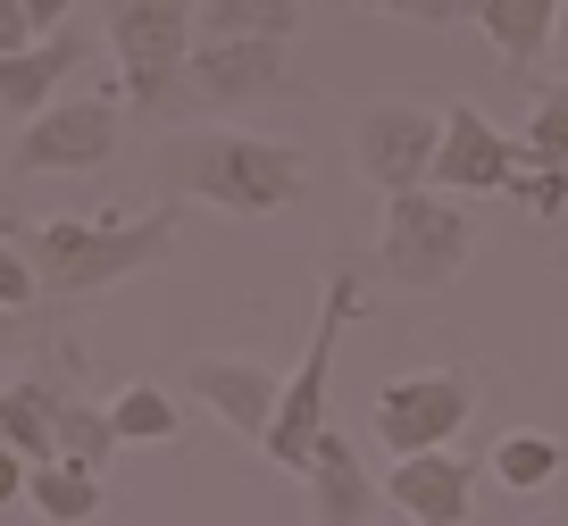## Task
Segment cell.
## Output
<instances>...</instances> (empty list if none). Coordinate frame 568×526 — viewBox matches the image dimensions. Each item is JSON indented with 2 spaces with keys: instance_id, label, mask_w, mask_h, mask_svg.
<instances>
[{
  "instance_id": "20",
  "label": "cell",
  "mask_w": 568,
  "mask_h": 526,
  "mask_svg": "<svg viewBox=\"0 0 568 526\" xmlns=\"http://www.w3.org/2000/svg\"><path fill=\"white\" fill-rule=\"evenodd\" d=\"M485 468H494V485H510V493H544L551 476H560V443L551 435H501Z\"/></svg>"
},
{
  "instance_id": "17",
  "label": "cell",
  "mask_w": 568,
  "mask_h": 526,
  "mask_svg": "<svg viewBox=\"0 0 568 526\" xmlns=\"http://www.w3.org/2000/svg\"><path fill=\"white\" fill-rule=\"evenodd\" d=\"M26 502L51 526H84V518H101V476L75 468V459H42V468L26 476Z\"/></svg>"
},
{
  "instance_id": "22",
  "label": "cell",
  "mask_w": 568,
  "mask_h": 526,
  "mask_svg": "<svg viewBox=\"0 0 568 526\" xmlns=\"http://www.w3.org/2000/svg\"><path fill=\"white\" fill-rule=\"evenodd\" d=\"M527 168H560L568 175V75L560 84H544V101H535V118H527Z\"/></svg>"
},
{
  "instance_id": "11",
  "label": "cell",
  "mask_w": 568,
  "mask_h": 526,
  "mask_svg": "<svg viewBox=\"0 0 568 526\" xmlns=\"http://www.w3.org/2000/svg\"><path fill=\"white\" fill-rule=\"evenodd\" d=\"M184 385L243 443H267V426H276V409H284V376L260 368V360H217V351H201V360H184Z\"/></svg>"
},
{
  "instance_id": "23",
  "label": "cell",
  "mask_w": 568,
  "mask_h": 526,
  "mask_svg": "<svg viewBox=\"0 0 568 526\" xmlns=\"http://www.w3.org/2000/svg\"><path fill=\"white\" fill-rule=\"evenodd\" d=\"M42 301V276H34V260L18 251V234L0 226V310H34Z\"/></svg>"
},
{
  "instance_id": "9",
  "label": "cell",
  "mask_w": 568,
  "mask_h": 526,
  "mask_svg": "<svg viewBox=\"0 0 568 526\" xmlns=\"http://www.w3.org/2000/svg\"><path fill=\"white\" fill-rule=\"evenodd\" d=\"M118 101H51L34 125L18 134V168L26 175H75V168H101L118 151Z\"/></svg>"
},
{
  "instance_id": "15",
  "label": "cell",
  "mask_w": 568,
  "mask_h": 526,
  "mask_svg": "<svg viewBox=\"0 0 568 526\" xmlns=\"http://www.w3.org/2000/svg\"><path fill=\"white\" fill-rule=\"evenodd\" d=\"M560 9H568V0H468V18L485 26V42L501 51V68H510V75H527L535 59L551 51Z\"/></svg>"
},
{
  "instance_id": "29",
  "label": "cell",
  "mask_w": 568,
  "mask_h": 526,
  "mask_svg": "<svg viewBox=\"0 0 568 526\" xmlns=\"http://www.w3.org/2000/svg\"><path fill=\"white\" fill-rule=\"evenodd\" d=\"M68 9H75V0H26V18H34V34H59V26H68Z\"/></svg>"
},
{
  "instance_id": "2",
  "label": "cell",
  "mask_w": 568,
  "mask_h": 526,
  "mask_svg": "<svg viewBox=\"0 0 568 526\" xmlns=\"http://www.w3.org/2000/svg\"><path fill=\"white\" fill-rule=\"evenodd\" d=\"M9 234L34 260L42 301H84V293H109V284L142 276V267H168V251L184 234V210L160 201V210L118 218V226H101V218H34V226H9Z\"/></svg>"
},
{
  "instance_id": "1",
  "label": "cell",
  "mask_w": 568,
  "mask_h": 526,
  "mask_svg": "<svg viewBox=\"0 0 568 526\" xmlns=\"http://www.w3.org/2000/svg\"><path fill=\"white\" fill-rule=\"evenodd\" d=\"M160 184L210 201L226 218H276L310 193V159L293 142L243 134V125H193V134L160 142Z\"/></svg>"
},
{
  "instance_id": "10",
  "label": "cell",
  "mask_w": 568,
  "mask_h": 526,
  "mask_svg": "<svg viewBox=\"0 0 568 526\" xmlns=\"http://www.w3.org/2000/svg\"><path fill=\"white\" fill-rule=\"evenodd\" d=\"M184 92H193V101H210V109H243V101H267V92H293V75H284V42H267V34L193 42Z\"/></svg>"
},
{
  "instance_id": "32",
  "label": "cell",
  "mask_w": 568,
  "mask_h": 526,
  "mask_svg": "<svg viewBox=\"0 0 568 526\" xmlns=\"http://www.w3.org/2000/svg\"><path fill=\"white\" fill-rule=\"evenodd\" d=\"M560 267H568V251H560Z\"/></svg>"
},
{
  "instance_id": "4",
  "label": "cell",
  "mask_w": 568,
  "mask_h": 526,
  "mask_svg": "<svg viewBox=\"0 0 568 526\" xmlns=\"http://www.w3.org/2000/svg\"><path fill=\"white\" fill-rule=\"evenodd\" d=\"M352 317H359V267H326L318 326H310V343H302V368L284 376V409H276V426H267V443H260V452L276 459V468H293V476L310 468L318 435L335 426L326 418V385H335V351H343V334H352Z\"/></svg>"
},
{
  "instance_id": "27",
  "label": "cell",
  "mask_w": 568,
  "mask_h": 526,
  "mask_svg": "<svg viewBox=\"0 0 568 526\" xmlns=\"http://www.w3.org/2000/svg\"><path fill=\"white\" fill-rule=\"evenodd\" d=\"M26 476H34V459H26L18 443H0V509L26 502Z\"/></svg>"
},
{
  "instance_id": "14",
  "label": "cell",
  "mask_w": 568,
  "mask_h": 526,
  "mask_svg": "<svg viewBox=\"0 0 568 526\" xmlns=\"http://www.w3.org/2000/svg\"><path fill=\"white\" fill-rule=\"evenodd\" d=\"M84 59H92V34H75V26H59V34L26 42L18 59H0V118H26V125H34L42 109L59 101V84L84 68Z\"/></svg>"
},
{
  "instance_id": "25",
  "label": "cell",
  "mask_w": 568,
  "mask_h": 526,
  "mask_svg": "<svg viewBox=\"0 0 568 526\" xmlns=\"http://www.w3.org/2000/svg\"><path fill=\"white\" fill-rule=\"evenodd\" d=\"M343 9H385V18H418V26H452L468 0H343Z\"/></svg>"
},
{
  "instance_id": "30",
  "label": "cell",
  "mask_w": 568,
  "mask_h": 526,
  "mask_svg": "<svg viewBox=\"0 0 568 526\" xmlns=\"http://www.w3.org/2000/svg\"><path fill=\"white\" fill-rule=\"evenodd\" d=\"M551 59H560V75H568V9H560V34H551Z\"/></svg>"
},
{
  "instance_id": "19",
  "label": "cell",
  "mask_w": 568,
  "mask_h": 526,
  "mask_svg": "<svg viewBox=\"0 0 568 526\" xmlns=\"http://www.w3.org/2000/svg\"><path fill=\"white\" fill-rule=\"evenodd\" d=\"M0 443H18L26 459H59V443H51V385L42 376H18V385H0Z\"/></svg>"
},
{
  "instance_id": "5",
  "label": "cell",
  "mask_w": 568,
  "mask_h": 526,
  "mask_svg": "<svg viewBox=\"0 0 568 526\" xmlns=\"http://www.w3.org/2000/svg\"><path fill=\"white\" fill-rule=\"evenodd\" d=\"M468 251H477V218H468V201L435 193V184L385 201V226H376V267H385L402 293H444V284L468 267Z\"/></svg>"
},
{
  "instance_id": "13",
  "label": "cell",
  "mask_w": 568,
  "mask_h": 526,
  "mask_svg": "<svg viewBox=\"0 0 568 526\" xmlns=\"http://www.w3.org/2000/svg\"><path fill=\"white\" fill-rule=\"evenodd\" d=\"M302 485H310V526H368L376 509H385V493H376V476L359 468V452H352L343 426H326V435H318Z\"/></svg>"
},
{
  "instance_id": "24",
  "label": "cell",
  "mask_w": 568,
  "mask_h": 526,
  "mask_svg": "<svg viewBox=\"0 0 568 526\" xmlns=\"http://www.w3.org/2000/svg\"><path fill=\"white\" fill-rule=\"evenodd\" d=\"M510 201H518V210H535V218H560L568 210V175L560 168H518Z\"/></svg>"
},
{
  "instance_id": "6",
  "label": "cell",
  "mask_w": 568,
  "mask_h": 526,
  "mask_svg": "<svg viewBox=\"0 0 568 526\" xmlns=\"http://www.w3.org/2000/svg\"><path fill=\"white\" fill-rule=\"evenodd\" d=\"M477 409V385L468 368H418V376H393L368 409V435L385 443L393 459H418V452H452V435L468 426Z\"/></svg>"
},
{
  "instance_id": "7",
  "label": "cell",
  "mask_w": 568,
  "mask_h": 526,
  "mask_svg": "<svg viewBox=\"0 0 568 526\" xmlns=\"http://www.w3.org/2000/svg\"><path fill=\"white\" fill-rule=\"evenodd\" d=\"M435 151H444V118L418 101H368L352 118V168L368 175L376 193H418L435 175Z\"/></svg>"
},
{
  "instance_id": "12",
  "label": "cell",
  "mask_w": 568,
  "mask_h": 526,
  "mask_svg": "<svg viewBox=\"0 0 568 526\" xmlns=\"http://www.w3.org/2000/svg\"><path fill=\"white\" fill-rule=\"evenodd\" d=\"M385 493H393V509H402L409 526H468V509H477V468H468L460 452H418V459H393Z\"/></svg>"
},
{
  "instance_id": "28",
  "label": "cell",
  "mask_w": 568,
  "mask_h": 526,
  "mask_svg": "<svg viewBox=\"0 0 568 526\" xmlns=\"http://www.w3.org/2000/svg\"><path fill=\"white\" fill-rule=\"evenodd\" d=\"M42 334V317L34 310H0V360H9V351H26Z\"/></svg>"
},
{
  "instance_id": "16",
  "label": "cell",
  "mask_w": 568,
  "mask_h": 526,
  "mask_svg": "<svg viewBox=\"0 0 568 526\" xmlns=\"http://www.w3.org/2000/svg\"><path fill=\"white\" fill-rule=\"evenodd\" d=\"M51 443H59V459H75V468L101 476V468H109V452H118V418H109L101 402L51 393Z\"/></svg>"
},
{
  "instance_id": "18",
  "label": "cell",
  "mask_w": 568,
  "mask_h": 526,
  "mask_svg": "<svg viewBox=\"0 0 568 526\" xmlns=\"http://www.w3.org/2000/svg\"><path fill=\"white\" fill-rule=\"evenodd\" d=\"M201 42H234V34H267V42H293L302 26V0H201Z\"/></svg>"
},
{
  "instance_id": "31",
  "label": "cell",
  "mask_w": 568,
  "mask_h": 526,
  "mask_svg": "<svg viewBox=\"0 0 568 526\" xmlns=\"http://www.w3.org/2000/svg\"><path fill=\"white\" fill-rule=\"evenodd\" d=\"M551 526H568V509H560V518H551Z\"/></svg>"
},
{
  "instance_id": "21",
  "label": "cell",
  "mask_w": 568,
  "mask_h": 526,
  "mask_svg": "<svg viewBox=\"0 0 568 526\" xmlns=\"http://www.w3.org/2000/svg\"><path fill=\"white\" fill-rule=\"evenodd\" d=\"M109 418H118V443H168L184 426V409L168 402V385H125L109 402Z\"/></svg>"
},
{
  "instance_id": "3",
  "label": "cell",
  "mask_w": 568,
  "mask_h": 526,
  "mask_svg": "<svg viewBox=\"0 0 568 526\" xmlns=\"http://www.w3.org/2000/svg\"><path fill=\"white\" fill-rule=\"evenodd\" d=\"M201 0H109V51L125 75V109L134 118H168L184 101V68L201 42Z\"/></svg>"
},
{
  "instance_id": "26",
  "label": "cell",
  "mask_w": 568,
  "mask_h": 526,
  "mask_svg": "<svg viewBox=\"0 0 568 526\" xmlns=\"http://www.w3.org/2000/svg\"><path fill=\"white\" fill-rule=\"evenodd\" d=\"M26 42H42L34 18H26V0H0V59H18Z\"/></svg>"
},
{
  "instance_id": "8",
  "label": "cell",
  "mask_w": 568,
  "mask_h": 526,
  "mask_svg": "<svg viewBox=\"0 0 568 526\" xmlns=\"http://www.w3.org/2000/svg\"><path fill=\"white\" fill-rule=\"evenodd\" d=\"M518 168H527V142L518 134H501L485 109H468V101H452L444 109V151H435V193H452V201H468V193H510L518 184Z\"/></svg>"
}]
</instances>
